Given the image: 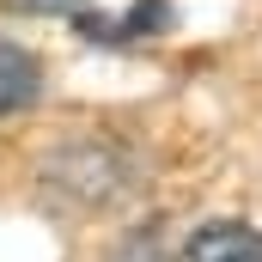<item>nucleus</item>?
Here are the masks:
<instances>
[{
  "instance_id": "nucleus-2",
  "label": "nucleus",
  "mask_w": 262,
  "mask_h": 262,
  "mask_svg": "<svg viewBox=\"0 0 262 262\" xmlns=\"http://www.w3.org/2000/svg\"><path fill=\"white\" fill-rule=\"evenodd\" d=\"M37 92H43V67H37V55L0 37V116L25 110Z\"/></svg>"
},
{
  "instance_id": "nucleus-1",
  "label": "nucleus",
  "mask_w": 262,
  "mask_h": 262,
  "mask_svg": "<svg viewBox=\"0 0 262 262\" xmlns=\"http://www.w3.org/2000/svg\"><path fill=\"white\" fill-rule=\"evenodd\" d=\"M183 262H262V232L244 220H213L183 244Z\"/></svg>"
},
{
  "instance_id": "nucleus-3",
  "label": "nucleus",
  "mask_w": 262,
  "mask_h": 262,
  "mask_svg": "<svg viewBox=\"0 0 262 262\" xmlns=\"http://www.w3.org/2000/svg\"><path fill=\"white\" fill-rule=\"evenodd\" d=\"M25 6H31V12H79L85 0H25Z\"/></svg>"
}]
</instances>
